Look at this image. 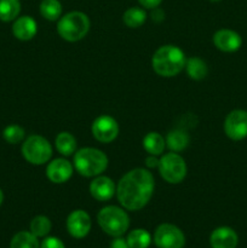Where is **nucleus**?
Returning <instances> with one entry per match:
<instances>
[{
  "label": "nucleus",
  "mask_w": 247,
  "mask_h": 248,
  "mask_svg": "<svg viewBox=\"0 0 247 248\" xmlns=\"http://www.w3.org/2000/svg\"><path fill=\"white\" fill-rule=\"evenodd\" d=\"M90 194L97 201H109L116 194V186L109 177L99 174L90 184Z\"/></svg>",
  "instance_id": "14"
},
{
  "label": "nucleus",
  "mask_w": 247,
  "mask_h": 248,
  "mask_svg": "<svg viewBox=\"0 0 247 248\" xmlns=\"http://www.w3.org/2000/svg\"><path fill=\"white\" fill-rule=\"evenodd\" d=\"M154 244L157 248H183L185 245V237L178 227L164 223L155 230Z\"/></svg>",
  "instance_id": "8"
},
{
  "label": "nucleus",
  "mask_w": 247,
  "mask_h": 248,
  "mask_svg": "<svg viewBox=\"0 0 247 248\" xmlns=\"http://www.w3.org/2000/svg\"><path fill=\"white\" fill-rule=\"evenodd\" d=\"M38 31V24L31 16L17 17L12 24V34L21 41H28L35 36Z\"/></svg>",
  "instance_id": "15"
},
{
  "label": "nucleus",
  "mask_w": 247,
  "mask_h": 248,
  "mask_svg": "<svg viewBox=\"0 0 247 248\" xmlns=\"http://www.w3.org/2000/svg\"><path fill=\"white\" fill-rule=\"evenodd\" d=\"M186 58L183 51L174 45H165L155 51L152 65L157 75L172 78L178 75L185 67Z\"/></svg>",
  "instance_id": "2"
},
{
  "label": "nucleus",
  "mask_w": 247,
  "mask_h": 248,
  "mask_svg": "<svg viewBox=\"0 0 247 248\" xmlns=\"http://www.w3.org/2000/svg\"><path fill=\"white\" fill-rule=\"evenodd\" d=\"M2 202H4V193H2V190L0 189V206H1Z\"/></svg>",
  "instance_id": "33"
},
{
  "label": "nucleus",
  "mask_w": 247,
  "mask_h": 248,
  "mask_svg": "<svg viewBox=\"0 0 247 248\" xmlns=\"http://www.w3.org/2000/svg\"><path fill=\"white\" fill-rule=\"evenodd\" d=\"M110 248H130V246H128L126 240L121 239V237H115V239L111 241Z\"/></svg>",
  "instance_id": "31"
},
{
  "label": "nucleus",
  "mask_w": 247,
  "mask_h": 248,
  "mask_svg": "<svg viewBox=\"0 0 247 248\" xmlns=\"http://www.w3.org/2000/svg\"><path fill=\"white\" fill-rule=\"evenodd\" d=\"M166 140V147L171 152L179 153L183 152L190 142V137L184 130H173L167 133V137L165 138Z\"/></svg>",
  "instance_id": "17"
},
{
  "label": "nucleus",
  "mask_w": 247,
  "mask_h": 248,
  "mask_svg": "<svg viewBox=\"0 0 247 248\" xmlns=\"http://www.w3.org/2000/svg\"><path fill=\"white\" fill-rule=\"evenodd\" d=\"M73 172H74V165L62 157L52 160L46 167V176L48 181L55 184H63L69 181L70 177L73 176Z\"/></svg>",
  "instance_id": "12"
},
{
  "label": "nucleus",
  "mask_w": 247,
  "mask_h": 248,
  "mask_svg": "<svg viewBox=\"0 0 247 248\" xmlns=\"http://www.w3.org/2000/svg\"><path fill=\"white\" fill-rule=\"evenodd\" d=\"M166 140L159 132H149L143 138V148L149 155L159 156L164 153Z\"/></svg>",
  "instance_id": "18"
},
{
  "label": "nucleus",
  "mask_w": 247,
  "mask_h": 248,
  "mask_svg": "<svg viewBox=\"0 0 247 248\" xmlns=\"http://www.w3.org/2000/svg\"><path fill=\"white\" fill-rule=\"evenodd\" d=\"M237 242V234L229 227L217 228L210 236V245L212 248H236Z\"/></svg>",
  "instance_id": "16"
},
{
  "label": "nucleus",
  "mask_w": 247,
  "mask_h": 248,
  "mask_svg": "<svg viewBox=\"0 0 247 248\" xmlns=\"http://www.w3.org/2000/svg\"><path fill=\"white\" fill-rule=\"evenodd\" d=\"M159 160L157 156L155 155H149V156L145 159V165H147L148 169H157L159 167Z\"/></svg>",
  "instance_id": "30"
},
{
  "label": "nucleus",
  "mask_w": 247,
  "mask_h": 248,
  "mask_svg": "<svg viewBox=\"0 0 247 248\" xmlns=\"http://www.w3.org/2000/svg\"><path fill=\"white\" fill-rule=\"evenodd\" d=\"M147 19V12L140 7H130L125 11L123 21L128 28H139Z\"/></svg>",
  "instance_id": "24"
},
{
  "label": "nucleus",
  "mask_w": 247,
  "mask_h": 248,
  "mask_svg": "<svg viewBox=\"0 0 247 248\" xmlns=\"http://www.w3.org/2000/svg\"><path fill=\"white\" fill-rule=\"evenodd\" d=\"M152 18L156 22L162 21V19H164V11L160 9H157V7H155V9H153Z\"/></svg>",
  "instance_id": "32"
},
{
  "label": "nucleus",
  "mask_w": 247,
  "mask_h": 248,
  "mask_svg": "<svg viewBox=\"0 0 247 248\" xmlns=\"http://www.w3.org/2000/svg\"><path fill=\"white\" fill-rule=\"evenodd\" d=\"M184 68H185L188 77L196 81L205 79L208 74L207 63L199 57H191L186 60Z\"/></svg>",
  "instance_id": "19"
},
{
  "label": "nucleus",
  "mask_w": 247,
  "mask_h": 248,
  "mask_svg": "<svg viewBox=\"0 0 247 248\" xmlns=\"http://www.w3.org/2000/svg\"><path fill=\"white\" fill-rule=\"evenodd\" d=\"M154 177L145 169H135L124 174L116 186V196L125 210L139 211L154 193Z\"/></svg>",
  "instance_id": "1"
},
{
  "label": "nucleus",
  "mask_w": 247,
  "mask_h": 248,
  "mask_svg": "<svg viewBox=\"0 0 247 248\" xmlns=\"http://www.w3.org/2000/svg\"><path fill=\"white\" fill-rule=\"evenodd\" d=\"M10 248H40V244L31 232H19L12 237Z\"/></svg>",
  "instance_id": "23"
},
{
  "label": "nucleus",
  "mask_w": 247,
  "mask_h": 248,
  "mask_svg": "<svg viewBox=\"0 0 247 248\" xmlns=\"http://www.w3.org/2000/svg\"><path fill=\"white\" fill-rule=\"evenodd\" d=\"M97 222L107 235L120 237L130 227V218L124 208L118 206H106L97 215Z\"/></svg>",
  "instance_id": "5"
},
{
  "label": "nucleus",
  "mask_w": 247,
  "mask_h": 248,
  "mask_svg": "<svg viewBox=\"0 0 247 248\" xmlns=\"http://www.w3.org/2000/svg\"><path fill=\"white\" fill-rule=\"evenodd\" d=\"M126 241L130 248H148L152 244V235L145 229H135L127 235Z\"/></svg>",
  "instance_id": "25"
},
{
  "label": "nucleus",
  "mask_w": 247,
  "mask_h": 248,
  "mask_svg": "<svg viewBox=\"0 0 247 248\" xmlns=\"http://www.w3.org/2000/svg\"><path fill=\"white\" fill-rule=\"evenodd\" d=\"M224 132L232 140H242L247 137V110L235 109L224 120Z\"/></svg>",
  "instance_id": "9"
},
{
  "label": "nucleus",
  "mask_w": 247,
  "mask_h": 248,
  "mask_svg": "<svg viewBox=\"0 0 247 248\" xmlns=\"http://www.w3.org/2000/svg\"><path fill=\"white\" fill-rule=\"evenodd\" d=\"M21 152L29 164L36 166L48 162L52 156V147L50 142L39 135H31L27 137L22 144Z\"/></svg>",
  "instance_id": "6"
},
{
  "label": "nucleus",
  "mask_w": 247,
  "mask_h": 248,
  "mask_svg": "<svg viewBox=\"0 0 247 248\" xmlns=\"http://www.w3.org/2000/svg\"><path fill=\"white\" fill-rule=\"evenodd\" d=\"M210 1H212V2H218V1H222V0H210Z\"/></svg>",
  "instance_id": "34"
},
{
  "label": "nucleus",
  "mask_w": 247,
  "mask_h": 248,
  "mask_svg": "<svg viewBox=\"0 0 247 248\" xmlns=\"http://www.w3.org/2000/svg\"><path fill=\"white\" fill-rule=\"evenodd\" d=\"M74 167L82 177H97L108 167V157L96 148H82L75 153Z\"/></svg>",
  "instance_id": "3"
},
{
  "label": "nucleus",
  "mask_w": 247,
  "mask_h": 248,
  "mask_svg": "<svg viewBox=\"0 0 247 248\" xmlns=\"http://www.w3.org/2000/svg\"><path fill=\"white\" fill-rule=\"evenodd\" d=\"M56 149L63 156H70L77 150V140L70 132H60L55 140Z\"/></svg>",
  "instance_id": "20"
},
{
  "label": "nucleus",
  "mask_w": 247,
  "mask_h": 248,
  "mask_svg": "<svg viewBox=\"0 0 247 248\" xmlns=\"http://www.w3.org/2000/svg\"><path fill=\"white\" fill-rule=\"evenodd\" d=\"M65 225L70 236L74 239H84L91 230V217L86 211L75 210L68 216Z\"/></svg>",
  "instance_id": "11"
},
{
  "label": "nucleus",
  "mask_w": 247,
  "mask_h": 248,
  "mask_svg": "<svg viewBox=\"0 0 247 248\" xmlns=\"http://www.w3.org/2000/svg\"><path fill=\"white\" fill-rule=\"evenodd\" d=\"M21 12L19 0H0V21L12 22Z\"/></svg>",
  "instance_id": "21"
},
{
  "label": "nucleus",
  "mask_w": 247,
  "mask_h": 248,
  "mask_svg": "<svg viewBox=\"0 0 247 248\" xmlns=\"http://www.w3.org/2000/svg\"><path fill=\"white\" fill-rule=\"evenodd\" d=\"M91 132L94 140L101 143H110L118 137V121L110 115H101L94 119L91 126Z\"/></svg>",
  "instance_id": "10"
},
{
  "label": "nucleus",
  "mask_w": 247,
  "mask_h": 248,
  "mask_svg": "<svg viewBox=\"0 0 247 248\" xmlns=\"http://www.w3.org/2000/svg\"><path fill=\"white\" fill-rule=\"evenodd\" d=\"M40 248H65V246L58 237H46L41 242Z\"/></svg>",
  "instance_id": "28"
},
{
  "label": "nucleus",
  "mask_w": 247,
  "mask_h": 248,
  "mask_svg": "<svg viewBox=\"0 0 247 248\" xmlns=\"http://www.w3.org/2000/svg\"><path fill=\"white\" fill-rule=\"evenodd\" d=\"M159 172L162 179L170 184H178L186 176V164L178 153H167L159 160Z\"/></svg>",
  "instance_id": "7"
},
{
  "label": "nucleus",
  "mask_w": 247,
  "mask_h": 248,
  "mask_svg": "<svg viewBox=\"0 0 247 248\" xmlns=\"http://www.w3.org/2000/svg\"><path fill=\"white\" fill-rule=\"evenodd\" d=\"M213 44L223 52H235L242 45V38L232 29H219L213 35Z\"/></svg>",
  "instance_id": "13"
},
{
  "label": "nucleus",
  "mask_w": 247,
  "mask_h": 248,
  "mask_svg": "<svg viewBox=\"0 0 247 248\" xmlns=\"http://www.w3.org/2000/svg\"><path fill=\"white\" fill-rule=\"evenodd\" d=\"M51 220L46 216H36L31 222V232L35 235L36 237L47 236L51 232Z\"/></svg>",
  "instance_id": "26"
},
{
  "label": "nucleus",
  "mask_w": 247,
  "mask_h": 248,
  "mask_svg": "<svg viewBox=\"0 0 247 248\" xmlns=\"http://www.w3.org/2000/svg\"><path fill=\"white\" fill-rule=\"evenodd\" d=\"M90 19L81 11H72L60 18L57 23V33L61 38L69 43H75L87 35L90 31Z\"/></svg>",
  "instance_id": "4"
},
{
  "label": "nucleus",
  "mask_w": 247,
  "mask_h": 248,
  "mask_svg": "<svg viewBox=\"0 0 247 248\" xmlns=\"http://www.w3.org/2000/svg\"><path fill=\"white\" fill-rule=\"evenodd\" d=\"M24 136H26L24 128L22 126L16 125V124L6 126L2 131V138L9 144H18L24 140Z\"/></svg>",
  "instance_id": "27"
},
{
  "label": "nucleus",
  "mask_w": 247,
  "mask_h": 248,
  "mask_svg": "<svg viewBox=\"0 0 247 248\" xmlns=\"http://www.w3.org/2000/svg\"><path fill=\"white\" fill-rule=\"evenodd\" d=\"M40 14L47 21H57L62 16V4L60 0H43L40 2Z\"/></svg>",
  "instance_id": "22"
},
{
  "label": "nucleus",
  "mask_w": 247,
  "mask_h": 248,
  "mask_svg": "<svg viewBox=\"0 0 247 248\" xmlns=\"http://www.w3.org/2000/svg\"><path fill=\"white\" fill-rule=\"evenodd\" d=\"M161 1L162 0H138V2L145 9H155L161 4Z\"/></svg>",
  "instance_id": "29"
}]
</instances>
